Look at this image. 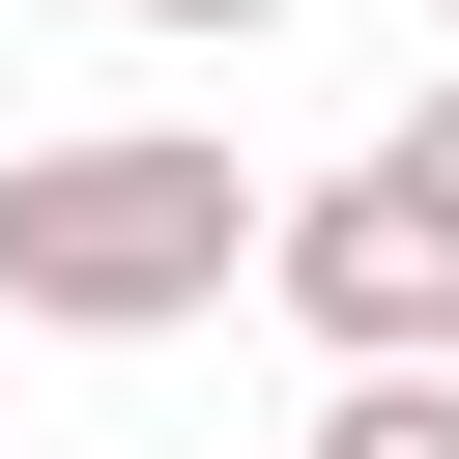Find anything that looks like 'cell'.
Listing matches in <instances>:
<instances>
[{
  "instance_id": "cell-3",
  "label": "cell",
  "mask_w": 459,
  "mask_h": 459,
  "mask_svg": "<svg viewBox=\"0 0 459 459\" xmlns=\"http://www.w3.org/2000/svg\"><path fill=\"white\" fill-rule=\"evenodd\" d=\"M287 459H459V373H344V402H316Z\"/></svg>"
},
{
  "instance_id": "cell-2",
  "label": "cell",
  "mask_w": 459,
  "mask_h": 459,
  "mask_svg": "<svg viewBox=\"0 0 459 459\" xmlns=\"http://www.w3.org/2000/svg\"><path fill=\"white\" fill-rule=\"evenodd\" d=\"M258 287H287L316 373H459V86H402V115L258 230Z\"/></svg>"
},
{
  "instance_id": "cell-1",
  "label": "cell",
  "mask_w": 459,
  "mask_h": 459,
  "mask_svg": "<svg viewBox=\"0 0 459 459\" xmlns=\"http://www.w3.org/2000/svg\"><path fill=\"white\" fill-rule=\"evenodd\" d=\"M258 172L230 143H172V115H86V143H0V316L29 344H172V316H230L258 287Z\"/></svg>"
},
{
  "instance_id": "cell-4",
  "label": "cell",
  "mask_w": 459,
  "mask_h": 459,
  "mask_svg": "<svg viewBox=\"0 0 459 459\" xmlns=\"http://www.w3.org/2000/svg\"><path fill=\"white\" fill-rule=\"evenodd\" d=\"M57 29H287V0H57Z\"/></svg>"
},
{
  "instance_id": "cell-5",
  "label": "cell",
  "mask_w": 459,
  "mask_h": 459,
  "mask_svg": "<svg viewBox=\"0 0 459 459\" xmlns=\"http://www.w3.org/2000/svg\"><path fill=\"white\" fill-rule=\"evenodd\" d=\"M430 29H459V0H430Z\"/></svg>"
}]
</instances>
